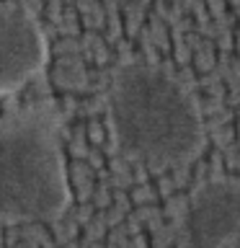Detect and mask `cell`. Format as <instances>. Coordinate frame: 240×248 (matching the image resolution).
Instances as JSON below:
<instances>
[{"mask_svg": "<svg viewBox=\"0 0 240 248\" xmlns=\"http://www.w3.org/2000/svg\"><path fill=\"white\" fill-rule=\"evenodd\" d=\"M108 124L124 155L152 170L186 166L204 147L189 91L155 62H124L108 91Z\"/></svg>", "mask_w": 240, "mask_h": 248, "instance_id": "cell-1", "label": "cell"}, {"mask_svg": "<svg viewBox=\"0 0 240 248\" xmlns=\"http://www.w3.org/2000/svg\"><path fill=\"white\" fill-rule=\"evenodd\" d=\"M240 232V181H209L191 194L183 220L186 248H222Z\"/></svg>", "mask_w": 240, "mask_h": 248, "instance_id": "cell-4", "label": "cell"}, {"mask_svg": "<svg viewBox=\"0 0 240 248\" xmlns=\"http://www.w3.org/2000/svg\"><path fill=\"white\" fill-rule=\"evenodd\" d=\"M49 46L36 18L18 5L0 3V93H13L46 65Z\"/></svg>", "mask_w": 240, "mask_h": 248, "instance_id": "cell-3", "label": "cell"}, {"mask_svg": "<svg viewBox=\"0 0 240 248\" xmlns=\"http://www.w3.org/2000/svg\"><path fill=\"white\" fill-rule=\"evenodd\" d=\"M70 176L49 108L0 116V220L54 222L70 207Z\"/></svg>", "mask_w": 240, "mask_h": 248, "instance_id": "cell-2", "label": "cell"}]
</instances>
